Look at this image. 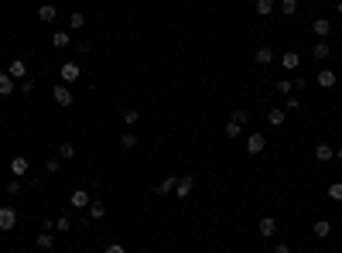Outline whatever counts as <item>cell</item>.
I'll return each mask as SVG.
<instances>
[{
  "label": "cell",
  "instance_id": "13",
  "mask_svg": "<svg viewBox=\"0 0 342 253\" xmlns=\"http://www.w3.org/2000/svg\"><path fill=\"white\" fill-rule=\"evenodd\" d=\"M68 202H72V209H89V192H82V188H76V192L68 195Z\"/></svg>",
  "mask_w": 342,
  "mask_h": 253
},
{
  "label": "cell",
  "instance_id": "31",
  "mask_svg": "<svg viewBox=\"0 0 342 253\" xmlns=\"http://www.w3.org/2000/svg\"><path fill=\"white\" fill-rule=\"evenodd\" d=\"M58 171H62V161H58V154H55V158L45 161V174H58Z\"/></svg>",
  "mask_w": 342,
  "mask_h": 253
},
{
  "label": "cell",
  "instance_id": "38",
  "mask_svg": "<svg viewBox=\"0 0 342 253\" xmlns=\"http://www.w3.org/2000/svg\"><path fill=\"white\" fill-rule=\"evenodd\" d=\"M21 188H24V185L14 178V182H7V195H21Z\"/></svg>",
  "mask_w": 342,
  "mask_h": 253
},
{
  "label": "cell",
  "instance_id": "44",
  "mask_svg": "<svg viewBox=\"0 0 342 253\" xmlns=\"http://www.w3.org/2000/svg\"><path fill=\"white\" fill-rule=\"evenodd\" d=\"M335 14H342V0H339V4H335Z\"/></svg>",
  "mask_w": 342,
  "mask_h": 253
},
{
  "label": "cell",
  "instance_id": "6",
  "mask_svg": "<svg viewBox=\"0 0 342 253\" xmlns=\"http://www.w3.org/2000/svg\"><path fill=\"white\" fill-rule=\"evenodd\" d=\"M263 147H267V137H263V134H257V130H253L250 137H247V154H260Z\"/></svg>",
  "mask_w": 342,
  "mask_h": 253
},
{
  "label": "cell",
  "instance_id": "36",
  "mask_svg": "<svg viewBox=\"0 0 342 253\" xmlns=\"http://www.w3.org/2000/svg\"><path fill=\"white\" fill-rule=\"evenodd\" d=\"M17 89H21L24 96H31V92H34V79H24V82H17Z\"/></svg>",
  "mask_w": 342,
  "mask_h": 253
},
{
  "label": "cell",
  "instance_id": "33",
  "mask_svg": "<svg viewBox=\"0 0 342 253\" xmlns=\"http://www.w3.org/2000/svg\"><path fill=\"white\" fill-rule=\"evenodd\" d=\"M291 110H301V96H295V92L284 99V113H291Z\"/></svg>",
  "mask_w": 342,
  "mask_h": 253
},
{
  "label": "cell",
  "instance_id": "37",
  "mask_svg": "<svg viewBox=\"0 0 342 253\" xmlns=\"http://www.w3.org/2000/svg\"><path fill=\"white\" fill-rule=\"evenodd\" d=\"M291 86H295V96H301L308 89V79H291Z\"/></svg>",
  "mask_w": 342,
  "mask_h": 253
},
{
  "label": "cell",
  "instance_id": "25",
  "mask_svg": "<svg viewBox=\"0 0 342 253\" xmlns=\"http://www.w3.org/2000/svg\"><path fill=\"white\" fill-rule=\"evenodd\" d=\"M55 230H58V233H68V230H72V216H68V212L55 216Z\"/></svg>",
  "mask_w": 342,
  "mask_h": 253
},
{
  "label": "cell",
  "instance_id": "22",
  "mask_svg": "<svg viewBox=\"0 0 342 253\" xmlns=\"http://www.w3.org/2000/svg\"><path fill=\"white\" fill-rule=\"evenodd\" d=\"M58 17V11L52 7V4H45V7H38V21H45V24H52Z\"/></svg>",
  "mask_w": 342,
  "mask_h": 253
},
{
  "label": "cell",
  "instance_id": "27",
  "mask_svg": "<svg viewBox=\"0 0 342 253\" xmlns=\"http://www.w3.org/2000/svg\"><path fill=\"white\" fill-rule=\"evenodd\" d=\"M120 147H124V150H134L137 147V134H130V130H127V134H120Z\"/></svg>",
  "mask_w": 342,
  "mask_h": 253
},
{
  "label": "cell",
  "instance_id": "10",
  "mask_svg": "<svg viewBox=\"0 0 342 253\" xmlns=\"http://www.w3.org/2000/svg\"><path fill=\"white\" fill-rule=\"evenodd\" d=\"M274 58L277 55H274V48H267V45H260L257 52H253V62H257V65H271Z\"/></svg>",
  "mask_w": 342,
  "mask_h": 253
},
{
  "label": "cell",
  "instance_id": "3",
  "mask_svg": "<svg viewBox=\"0 0 342 253\" xmlns=\"http://www.w3.org/2000/svg\"><path fill=\"white\" fill-rule=\"evenodd\" d=\"M7 75H11L14 82H24V79H28V65H24V58H14V62H7Z\"/></svg>",
  "mask_w": 342,
  "mask_h": 253
},
{
  "label": "cell",
  "instance_id": "1",
  "mask_svg": "<svg viewBox=\"0 0 342 253\" xmlns=\"http://www.w3.org/2000/svg\"><path fill=\"white\" fill-rule=\"evenodd\" d=\"M14 226H17V209L14 206H0V230L11 233Z\"/></svg>",
  "mask_w": 342,
  "mask_h": 253
},
{
  "label": "cell",
  "instance_id": "23",
  "mask_svg": "<svg viewBox=\"0 0 342 253\" xmlns=\"http://www.w3.org/2000/svg\"><path fill=\"white\" fill-rule=\"evenodd\" d=\"M34 246H38V250H52V246H55V240H52V233H38V240H34Z\"/></svg>",
  "mask_w": 342,
  "mask_h": 253
},
{
  "label": "cell",
  "instance_id": "11",
  "mask_svg": "<svg viewBox=\"0 0 342 253\" xmlns=\"http://www.w3.org/2000/svg\"><path fill=\"white\" fill-rule=\"evenodd\" d=\"M86 216H89V222H96V219L106 216V202H100V198H92L89 209H86Z\"/></svg>",
  "mask_w": 342,
  "mask_h": 253
},
{
  "label": "cell",
  "instance_id": "7",
  "mask_svg": "<svg viewBox=\"0 0 342 253\" xmlns=\"http://www.w3.org/2000/svg\"><path fill=\"white\" fill-rule=\"evenodd\" d=\"M311 31L319 35V41H329V35H332V21H329V17H319V21L311 24Z\"/></svg>",
  "mask_w": 342,
  "mask_h": 253
},
{
  "label": "cell",
  "instance_id": "43",
  "mask_svg": "<svg viewBox=\"0 0 342 253\" xmlns=\"http://www.w3.org/2000/svg\"><path fill=\"white\" fill-rule=\"evenodd\" d=\"M335 158H339V161H342V144H339V147H335Z\"/></svg>",
  "mask_w": 342,
  "mask_h": 253
},
{
  "label": "cell",
  "instance_id": "19",
  "mask_svg": "<svg viewBox=\"0 0 342 253\" xmlns=\"http://www.w3.org/2000/svg\"><path fill=\"white\" fill-rule=\"evenodd\" d=\"M72 158H76V144L62 140V144H58V161H72Z\"/></svg>",
  "mask_w": 342,
  "mask_h": 253
},
{
  "label": "cell",
  "instance_id": "16",
  "mask_svg": "<svg viewBox=\"0 0 342 253\" xmlns=\"http://www.w3.org/2000/svg\"><path fill=\"white\" fill-rule=\"evenodd\" d=\"M257 230H260V236H274V233H277V219H274V216H263Z\"/></svg>",
  "mask_w": 342,
  "mask_h": 253
},
{
  "label": "cell",
  "instance_id": "45",
  "mask_svg": "<svg viewBox=\"0 0 342 253\" xmlns=\"http://www.w3.org/2000/svg\"><path fill=\"white\" fill-rule=\"evenodd\" d=\"M0 188H4V185H0Z\"/></svg>",
  "mask_w": 342,
  "mask_h": 253
},
{
  "label": "cell",
  "instance_id": "21",
  "mask_svg": "<svg viewBox=\"0 0 342 253\" xmlns=\"http://www.w3.org/2000/svg\"><path fill=\"white\" fill-rule=\"evenodd\" d=\"M52 45H55L58 52H62V48L72 45V35H68V31H55V35H52Z\"/></svg>",
  "mask_w": 342,
  "mask_h": 253
},
{
  "label": "cell",
  "instance_id": "28",
  "mask_svg": "<svg viewBox=\"0 0 342 253\" xmlns=\"http://www.w3.org/2000/svg\"><path fill=\"white\" fill-rule=\"evenodd\" d=\"M281 14H284V17H295L298 14V0H281Z\"/></svg>",
  "mask_w": 342,
  "mask_h": 253
},
{
  "label": "cell",
  "instance_id": "14",
  "mask_svg": "<svg viewBox=\"0 0 342 253\" xmlns=\"http://www.w3.org/2000/svg\"><path fill=\"white\" fill-rule=\"evenodd\" d=\"M298 65H301V55H298V52H284V55H281V69L295 72Z\"/></svg>",
  "mask_w": 342,
  "mask_h": 253
},
{
  "label": "cell",
  "instance_id": "2",
  "mask_svg": "<svg viewBox=\"0 0 342 253\" xmlns=\"http://www.w3.org/2000/svg\"><path fill=\"white\" fill-rule=\"evenodd\" d=\"M192 192H195V178H192V174H182L178 185H175V198H188Z\"/></svg>",
  "mask_w": 342,
  "mask_h": 253
},
{
  "label": "cell",
  "instance_id": "24",
  "mask_svg": "<svg viewBox=\"0 0 342 253\" xmlns=\"http://www.w3.org/2000/svg\"><path fill=\"white\" fill-rule=\"evenodd\" d=\"M284 120H287L284 110H267V123H271V127H281Z\"/></svg>",
  "mask_w": 342,
  "mask_h": 253
},
{
  "label": "cell",
  "instance_id": "12",
  "mask_svg": "<svg viewBox=\"0 0 342 253\" xmlns=\"http://www.w3.org/2000/svg\"><path fill=\"white\" fill-rule=\"evenodd\" d=\"M332 158H335V147H332V144H319V147H315V161L319 164H329Z\"/></svg>",
  "mask_w": 342,
  "mask_h": 253
},
{
  "label": "cell",
  "instance_id": "8",
  "mask_svg": "<svg viewBox=\"0 0 342 253\" xmlns=\"http://www.w3.org/2000/svg\"><path fill=\"white\" fill-rule=\"evenodd\" d=\"M11 174H14V178L31 174V161H28V158H14V161H11Z\"/></svg>",
  "mask_w": 342,
  "mask_h": 253
},
{
  "label": "cell",
  "instance_id": "30",
  "mask_svg": "<svg viewBox=\"0 0 342 253\" xmlns=\"http://www.w3.org/2000/svg\"><path fill=\"white\" fill-rule=\"evenodd\" d=\"M233 123H239V127H247V120H250V110H233V116H229Z\"/></svg>",
  "mask_w": 342,
  "mask_h": 253
},
{
  "label": "cell",
  "instance_id": "5",
  "mask_svg": "<svg viewBox=\"0 0 342 253\" xmlns=\"http://www.w3.org/2000/svg\"><path fill=\"white\" fill-rule=\"evenodd\" d=\"M82 75V69L76 65V62H62V86H68V82H76Z\"/></svg>",
  "mask_w": 342,
  "mask_h": 253
},
{
  "label": "cell",
  "instance_id": "34",
  "mask_svg": "<svg viewBox=\"0 0 342 253\" xmlns=\"http://www.w3.org/2000/svg\"><path fill=\"white\" fill-rule=\"evenodd\" d=\"M124 120H127V123H137V120H140V110H134V106H127V110H124Z\"/></svg>",
  "mask_w": 342,
  "mask_h": 253
},
{
  "label": "cell",
  "instance_id": "9",
  "mask_svg": "<svg viewBox=\"0 0 342 253\" xmlns=\"http://www.w3.org/2000/svg\"><path fill=\"white\" fill-rule=\"evenodd\" d=\"M329 55H332V45H329V41H315L311 58H315V62H329Z\"/></svg>",
  "mask_w": 342,
  "mask_h": 253
},
{
  "label": "cell",
  "instance_id": "4",
  "mask_svg": "<svg viewBox=\"0 0 342 253\" xmlns=\"http://www.w3.org/2000/svg\"><path fill=\"white\" fill-rule=\"evenodd\" d=\"M52 96H55V103L62 106V110H68V106H72V89H68V86H62V82H55Z\"/></svg>",
  "mask_w": 342,
  "mask_h": 253
},
{
  "label": "cell",
  "instance_id": "42",
  "mask_svg": "<svg viewBox=\"0 0 342 253\" xmlns=\"http://www.w3.org/2000/svg\"><path fill=\"white\" fill-rule=\"evenodd\" d=\"M271 253H291V246H284V243H277V246H274Z\"/></svg>",
  "mask_w": 342,
  "mask_h": 253
},
{
  "label": "cell",
  "instance_id": "26",
  "mask_svg": "<svg viewBox=\"0 0 342 253\" xmlns=\"http://www.w3.org/2000/svg\"><path fill=\"white\" fill-rule=\"evenodd\" d=\"M274 7H277L274 0H257V7H253V11L260 14V17H267V14H274Z\"/></svg>",
  "mask_w": 342,
  "mask_h": 253
},
{
  "label": "cell",
  "instance_id": "17",
  "mask_svg": "<svg viewBox=\"0 0 342 253\" xmlns=\"http://www.w3.org/2000/svg\"><path fill=\"white\" fill-rule=\"evenodd\" d=\"M175 185H178V178H175V174L161 178V185H158V195H175Z\"/></svg>",
  "mask_w": 342,
  "mask_h": 253
},
{
  "label": "cell",
  "instance_id": "39",
  "mask_svg": "<svg viewBox=\"0 0 342 253\" xmlns=\"http://www.w3.org/2000/svg\"><path fill=\"white\" fill-rule=\"evenodd\" d=\"M239 130H243V127H239V123H233V120H229V123H226V137H239Z\"/></svg>",
  "mask_w": 342,
  "mask_h": 253
},
{
  "label": "cell",
  "instance_id": "35",
  "mask_svg": "<svg viewBox=\"0 0 342 253\" xmlns=\"http://www.w3.org/2000/svg\"><path fill=\"white\" fill-rule=\"evenodd\" d=\"M68 28H86V14H72V17H68Z\"/></svg>",
  "mask_w": 342,
  "mask_h": 253
},
{
  "label": "cell",
  "instance_id": "29",
  "mask_svg": "<svg viewBox=\"0 0 342 253\" xmlns=\"http://www.w3.org/2000/svg\"><path fill=\"white\" fill-rule=\"evenodd\" d=\"M325 195H329L332 202H342V182H332V185H329V192H325Z\"/></svg>",
  "mask_w": 342,
  "mask_h": 253
},
{
  "label": "cell",
  "instance_id": "20",
  "mask_svg": "<svg viewBox=\"0 0 342 253\" xmlns=\"http://www.w3.org/2000/svg\"><path fill=\"white\" fill-rule=\"evenodd\" d=\"M14 89H17V82H14L7 72H0V96H11Z\"/></svg>",
  "mask_w": 342,
  "mask_h": 253
},
{
  "label": "cell",
  "instance_id": "32",
  "mask_svg": "<svg viewBox=\"0 0 342 253\" xmlns=\"http://www.w3.org/2000/svg\"><path fill=\"white\" fill-rule=\"evenodd\" d=\"M274 89L281 92V96H291V92H295V86H291V79H281V82H274Z\"/></svg>",
  "mask_w": 342,
  "mask_h": 253
},
{
  "label": "cell",
  "instance_id": "18",
  "mask_svg": "<svg viewBox=\"0 0 342 253\" xmlns=\"http://www.w3.org/2000/svg\"><path fill=\"white\" fill-rule=\"evenodd\" d=\"M311 233H315L319 240H325V236L332 233V222H329V219H315V226H311Z\"/></svg>",
  "mask_w": 342,
  "mask_h": 253
},
{
  "label": "cell",
  "instance_id": "15",
  "mask_svg": "<svg viewBox=\"0 0 342 253\" xmlns=\"http://www.w3.org/2000/svg\"><path fill=\"white\" fill-rule=\"evenodd\" d=\"M315 82H319L322 89H332V86H335V72H332V69H322L319 75H315Z\"/></svg>",
  "mask_w": 342,
  "mask_h": 253
},
{
  "label": "cell",
  "instance_id": "41",
  "mask_svg": "<svg viewBox=\"0 0 342 253\" xmlns=\"http://www.w3.org/2000/svg\"><path fill=\"white\" fill-rule=\"evenodd\" d=\"M55 230V219H41V233H52Z\"/></svg>",
  "mask_w": 342,
  "mask_h": 253
},
{
  "label": "cell",
  "instance_id": "40",
  "mask_svg": "<svg viewBox=\"0 0 342 253\" xmlns=\"http://www.w3.org/2000/svg\"><path fill=\"white\" fill-rule=\"evenodd\" d=\"M103 253H127V246H124V243H110Z\"/></svg>",
  "mask_w": 342,
  "mask_h": 253
}]
</instances>
